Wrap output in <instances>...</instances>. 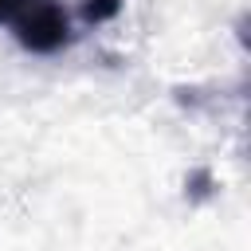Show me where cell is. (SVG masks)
Wrapping results in <instances>:
<instances>
[{
  "label": "cell",
  "mask_w": 251,
  "mask_h": 251,
  "mask_svg": "<svg viewBox=\"0 0 251 251\" xmlns=\"http://www.w3.org/2000/svg\"><path fill=\"white\" fill-rule=\"evenodd\" d=\"M12 35L31 55H55L71 43V20L55 0H31L24 16L12 24Z\"/></svg>",
  "instance_id": "obj_1"
},
{
  "label": "cell",
  "mask_w": 251,
  "mask_h": 251,
  "mask_svg": "<svg viewBox=\"0 0 251 251\" xmlns=\"http://www.w3.org/2000/svg\"><path fill=\"white\" fill-rule=\"evenodd\" d=\"M27 4H31V0H0V24H8V27H12V24L24 16V8H27Z\"/></svg>",
  "instance_id": "obj_2"
},
{
  "label": "cell",
  "mask_w": 251,
  "mask_h": 251,
  "mask_svg": "<svg viewBox=\"0 0 251 251\" xmlns=\"http://www.w3.org/2000/svg\"><path fill=\"white\" fill-rule=\"evenodd\" d=\"M118 12V0H90L86 4V20H106Z\"/></svg>",
  "instance_id": "obj_3"
}]
</instances>
